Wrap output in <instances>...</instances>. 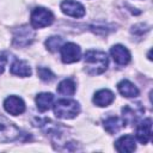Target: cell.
<instances>
[{
    "instance_id": "1",
    "label": "cell",
    "mask_w": 153,
    "mask_h": 153,
    "mask_svg": "<svg viewBox=\"0 0 153 153\" xmlns=\"http://www.w3.org/2000/svg\"><path fill=\"white\" fill-rule=\"evenodd\" d=\"M85 71L91 75H98L108 68V56L99 50H87L84 56Z\"/></svg>"
},
{
    "instance_id": "2",
    "label": "cell",
    "mask_w": 153,
    "mask_h": 153,
    "mask_svg": "<svg viewBox=\"0 0 153 153\" xmlns=\"http://www.w3.org/2000/svg\"><path fill=\"white\" fill-rule=\"evenodd\" d=\"M54 112L59 118H73L80 112V105L73 99H60L54 105Z\"/></svg>"
},
{
    "instance_id": "3",
    "label": "cell",
    "mask_w": 153,
    "mask_h": 153,
    "mask_svg": "<svg viewBox=\"0 0 153 153\" xmlns=\"http://www.w3.org/2000/svg\"><path fill=\"white\" fill-rule=\"evenodd\" d=\"M35 39V30L29 25H22L13 31L12 43L14 47L24 48L30 45Z\"/></svg>"
},
{
    "instance_id": "4",
    "label": "cell",
    "mask_w": 153,
    "mask_h": 153,
    "mask_svg": "<svg viewBox=\"0 0 153 153\" xmlns=\"http://www.w3.org/2000/svg\"><path fill=\"white\" fill-rule=\"evenodd\" d=\"M54 20L53 13L44 7H36L31 13V25L35 29H42L50 25Z\"/></svg>"
},
{
    "instance_id": "5",
    "label": "cell",
    "mask_w": 153,
    "mask_h": 153,
    "mask_svg": "<svg viewBox=\"0 0 153 153\" xmlns=\"http://www.w3.org/2000/svg\"><path fill=\"white\" fill-rule=\"evenodd\" d=\"M19 135H20L19 129L6 117L0 115V142L14 141L19 137Z\"/></svg>"
},
{
    "instance_id": "6",
    "label": "cell",
    "mask_w": 153,
    "mask_h": 153,
    "mask_svg": "<svg viewBox=\"0 0 153 153\" xmlns=\"http://www.w3.org/2000/svg\"><path fill=\"white\" fill-rule=\"evenodd\" d=\"M143 112L145 109L140 103L128 104L122 108V120L124 124H134L137 122V120L141 117Z\"/></svg>"
},
{
    "instance_id": "7",
    "label": "cell",
    "mask_w": 153,
    "mask_h": 153,
    "mask_svg": "<svg viewBox=\"0 0 153 153\" xmlns=\"http://www.w3.org/2000/svg\"><path fill=\"white\" fill-rule=\"evenodd\" d=\"M80 48L75 43H66L61 47V60L63 63H73L80 60Z\"/></svg>"
},
{
    "instance_id": "8",
    "label": "cell",
    "mask_w": 153,
    "mask_h": 153,
    "mask_svg": "<svg viewBox=\"0 0 153 153\" xmlns=\"http://www.w3.org/2000/svg\"><path fill=\"white\" fill-rule=\"evenodd\" d=\"M61 10L65 14L74 18H81L85 14V7L74 0H63L61 2Z\"/></svg>"
},
{
    "instance_id": "9",
    "label": "cell",
    "mask_w": 153,
    "mask_h": 153,
    "mask_svg": "<svg viewBox=\"0 0 153 153\" xmlns=\"http://www.w3.org/2000/svg\"><path fill=\"white\" fill-rule=\"evenodd\" d=\"M4 108L8 114L17 116L25 111V103L23 102L22 98L17 97V96H10L5 99Z\"/></svg>"
},
{
    "instance_id": "10",
    "label": "cell",
    "mask_w": 153,
    "mask_h": 153,
    "mask_svg": "<svg viewBox=\"0 0 153 153\" xmlns=\"http://www.w3.org/2000/svg\"><path fill=\"white\" fill-rule=\"evenodd\" d=\"M110 54H111L114 61L117 65H120V66H124V65L129 63V61H130V53H129V50L126 47L121 45V44L114 45L110 49Z\"/></svg>"
},
{
    "instance_id": "11",
    "label": "cell",
    "mask_w": 153,
    "mask_h": 153,
    "mask_svg": "<svg viewBox=\"0 0 153 153\" xmlns=\"http://www.w3.org/2000/svg\"><path fill=\"white\" fill-rule=\"evenodd\" d=\"M152 136V120L146 118L136 128V137L141 143H147Z\"/></svg>"
},
{
    "instance_id": "12",
    "label": "cell",
    "mask_w": 153,
    "mask_h": 153,
    "mask_svg": "<svg viewBox=\"0 0 153 153\" xmlns=\"http://www.w3.org/2000/svg\"><path fill=\"white\" fill-rule=\"evenodd\" d=\"M115 147L121 153H130L136 148V140L133 135H124L115 142Z\"/></svg>"
},
{
    "instance_id": "13",
    "label": "cell",
    "mask_w": 153,
    "mask_h": 153,
    "mask_svg": "<svg viewBox=\"0 0 153 153\" xmlns=\"http://www.w3.org/2000/svg\"><path fill=\"white\" fill-rule=\"evenodd\" d=\"M114 99H115L114 93L106 88L97 91L93 96V103L97 106H108L114 102Z\"/></svg>"
},
{
    "instance_id": "14",
    "label": "cell",
    "mask_w": 153,
    "mask_h": 153,
    "mask_svg": "<svg viewBox=\"0 0 153 153\" xmlns=\"http://www.w3.org/2000/svg\"><path fill=\"white\" fill-rule=\"evenodd\" d=\"M117 88L120 91V93L123 96V97H127V98H134V97H137L139 96V90L137 87L130 82L129 80H122L118 82L117 85Z\"/></svg>"
},
{
    "instance_id": "15",
    "label": "cell",
    "mask_w": 153,
    "mask_h": 153,
    "mask_svg": "<svg viewBox=\"0 0 153 153\" xmlns=\"http://www.w3.org/2000/svg\"><path fill=\"white\" fill-rule=\"evenodd\" d=\"M53 100H54V96L49 92H42V93L37 94V97H36L37 109L41 112H44V111L49 110L50 106L53 105Z\"/></svg>"
},
{
    "instance_id": "16",
    "label": "cell",
    "mask_w": 153,
    "mask_h": 153,
    "mask_svg": "<svg viewBox=\"0 0 153 153\" xmlns=\"http://www.w3.org/2000/svg\"><path fill=\"white\" fill-rule=\"evenodd\" d=\"M103 126H104V129L109 134H115L124 126V122L122 118H120L117 116H110L106 120H104Z\"/></svg>"
},
{
    "instance_id": "17",
    "label": "cell",
    "mask_w": 153,
    "mask_h": 153,
    "mask_svg": "<svg viewBox=\"0 0 153 153\" xmlns=\"http://www.w3.org/2000/svg\"><path fill=\"white\" fill-rule=\"evenodd\" d=\"M11 73L13 75H18V76H30L31 68L25 61L14 60V62L11 66Z\"/></svg>"
},
{
    "instance_id": "18",
    "label": "cell",
    "mask_w": 153,
    "mask_h": 153,
    "mask_svg": "<svg viewBox=\"0 0 153 153\" xmlns=\"http://www.w3.org/2000/svg\"><path fill=\"white\" fill-rule=\"evenodd\" d=\"M57 92L60 94H63V96L74 94V92H75V82L69 78L68 79H63L57 86Z\"/></svg>"
},
{
    "instance_id": "19",
    "label": "cell",
    "mask_w": 153,
    "mask_h": 153,
    "mask_svg": "<svg viewBox=\"0 0 153 153\" xmlns=\"http://www.w3.org/2000/svg\"><path fill=\"white\" fill-rule=\"evenodd\" d=\"M63 44V39L60 36H51L45 41V47L48 48V50L50 51H56L57 49H60Z\"/></svg>"
},
{
    "instance_id": "20",
    "label": "cell",
    "mask_w": 153,
    "mask_h": 153,
    "mask_svg": "<svg viewBox=\"0 0 153 153\" xmlns=\"http://www.w3.org/2000/svg\"><path fill=\"white\" fill-rule=\"evenodd\" d=\"M37 73H38L39 79H42L43 81H51L55 78L54 73L49 68H45V67H37Z\"/></svg>"
},
{
    "instance_id": "21",
    "label": "cell",
    "mask_w": 153,
    "mask_h": 153,
    "mask_svg": "<svg viewBox=\"0 0 153 153\" xmlns=\"http://www.w3.org/2000/svg\"><path fill=\"white\" fill-rule=\"evenodd\" d=\"M91 31H93L94 33H98V35H108L110 31H112L114 29H110L109 25H105V24H93L90 26Z\"/></svg>"
},
{
    "instance_id": "22",
    "label": "cell",
    "mask_w": 153,
    "mask_h": 153,
    "mask_svg": "<svg viewBox=\"0 0 153 153\" xmlns=\"http://www.w3.org/2000/svg\"><path fill=\"white\" fill-rule=\"evenodd\" d=\"M148 30H149L148 26H146V25H143V24H139V25L133 26L131 32H133V33H136V35H142L143 32H146V31H148Z\"/></svg>"
},
{
    "instance_id": "23",
    "label": "cell",
    "mask_w": 153,
    "mask_h": 153,
    "mask_svg": "<svg viewBox=\"0 0 153 153\" xmlns=\"http://www.w3.org/2000/svg\"><path fill=\"white\" fill-rule=\"evenodd\" d=\"M6 63H7V59L5 57V56H2V55H0V74L4 72V69H5V66H6Z\"/></svg>"
}]
</instances>
